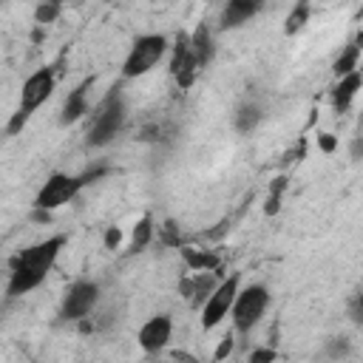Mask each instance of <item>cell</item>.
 <instances>
[{
    "instance_id": "obj_6",
    "label": "cell",
    "mask_w": 363,
    "mask_h": 363,
    "mask_svg": "<svg viewBox=\"0 0 363 363\" xmlns=\"http://www.w3.org/2000/svg\"><path fill=\"white\" fill-rule=\"evenodd\" d=\"M267 303H269V292H267V286H261V284H250V286L238 289V295H235V301H233V309H230L235 329H238V332H250V329L261 320Z\"/></svg>"
},
{
    "instance_id": "obj_1",
    "label": "cell",
    "mask_w": 363,
    "mask_h": 363,
    "mask_svg": "<svg viewBox=\"0 0 363 363\" xmlns=\"http://www.w3.org/2000/svg\"><path fill=\"white\" fill-rule=\"evenodd\" d=\"M65 247V235H51L40 244H31L26 250H20L11 258V275H9V286L6 295L9 298H20L26 292H31L34 286H40L45 281V275L51 272L60 250Z\"/></svg>"
},
{
    "instance_id": "obj_10",
    "label": "cell",
    "mask_w": 363,
    "mask_h": 363,
    "mask_svg": "<svg viewBox=\"0 0 363 363\" xmlns=\"http://www.w3.org/2000/svg\"><path fill=\"white\" fill-rule=\"evenodd\" d=\"M170 71H173V77L179 79V85H182V88H187V85L193 82L196 71H199V62H196V57H193L190 43H187V37H184V34H179V40H176Z\"/></svg>"
},
{
    "instance_id": "obj_21",
    "label": "cell",
    "mask_w": 363,
    "mask_h": 363,
    "mask_svg": "<svg viewBox=\"0 0 363 363\" xmlns=\"http://www.w3.org/2000/svg\"><path fill=\"white\" fill-rule=\"evenodd\" d=\"M247 363H275V349H255Z\"/></svg>"
},
{
    "instance_id": "obj_18",
    "label": "cell",
    "mask_w": 363,
    "mask_h": 363,
    "mask_svg": "<svg viewBox=\"0 0 363 363\" xmlns=\"http://www.w3.org/2000/svg\"><path fill=\"white\" fill-rule=\"evenodd\" d=\"M306 17H309V6H306V3L295 6V9L289 11V17H286V34L301 31V28H303V23H306Z\"/></svg>"
},
{
    "instance_id": "obj_17",
    "label": "cell",
    "mask_w": 363,
    "mask_h": 363,
    "mask_svg": "<svg viewBox=\"0 0 363 363\" xmlns=\"http://www.w3.org/2000/svg\"><path fill=\"white\" fill-rule=\"evenodd\" d=\"M258 119H261V108L252 105V102H244V105L235 111V128H238L241 133L252 130V128L258 125Z\"/></svg>"
},
{
    "instance_id": "obj_9",
    "label": "cell",
    "mask_w": 363,
    "mask_h": 363,
    "mask_svg": "<svg viewBox=\"0 0 363 363\" xmlns=\"http://www.w3.org/2000/svg\"><path fill=\"white\" fill-rule=\"evenodd\" d=\"M170 335H173V320H170V315H153L150 320L142 323V329L136 332V340H139L142 352L153 354V352H162V349L167 346Z\"/></svg>"
},
{
    "instance_id": "obj_8",
    "label": "cell",
    "mask_w": 363,
    "mask_h": 363,
    "mask_svg": "<svg viewBox=\"0 0 363 363\" xmlns=\"http://www.w3.org/2000/svg\"><path fill=\"white\" fill-rule=\"evenodd\" d=\"M96 298H99V286L94 281H77V284L68 286V292L62 298L60 315L65 320H79V318H85L96 306Z\"/></svg>"
},
{
    "instance_id": "obj_4",
    "label": "cell",
    "mask_w": 363,
    "mask_h": 363,
    "mask_svg": "<svg viewBox=\"0 0 363 363\" xmlns=\"http://www.w3.org/2000/svg\"><path fill=\"white\" fill-rule=\"evenodd\" d=\"M167 51V40L162 34H142L133 40L128 57H125V65H122V74L128 79L133 77H145L150 68H156V62L164 57Z\"/></svg>"
},
{
    "instance_id": "obj_2",
    "label": "cell",
    "mask_w": 363,
    "mask_h": 363,
    "mask_svg": "<svg viewBox=\"0 0 363 363\" xmlns=\"http://www.w3.org/2000/svg\"><path fill=\"white\" fill-rule=\"evenodd\" d=\"M51 94H54V71H51V68H40V71H34V74L23 82L17 111L11 113L6 130H9V133H20V130L26 128V122L34 116V111H37Z\"/></svg>"
},
{
    "instance_id": "obj_7",
    "label": "cell",
    "mask_w": 363,
    "mask_h": 363,
    "mask_svg": "<svg viewBox=\"0 0 363 363\" xmlns=\"http://www.w3.org/2000/svg\"><path fill=\"white\" fill-rule=\"evenodd\" d=\"M235 295H238V275H230L227 281H221V284L207 295L204 309H201V326H204V329L218 326V323L230 315Z\"/></svg>"
},
{
    "instance_id": "obj_16",
    "label": "cell",
    "mask_w": 363,
    "mask_h": 363,
    "mask_svg": "<svg viewBox=\"0 0 363 363\" xmlns=\"http://www.w3.org/2000/svg\"><path fill=\"white\" fill-rule=\"evenodd\" d=\"M357 62H360V45L352 43V45H346V51L335 60V74H337V77L354 74V71H357Z\"/></svg>"
},
{
    "instance_id": "obj_13",
    "label": "cell",
    "mask_w": 363,
    "mask_h": 363,
    "mask_svg": "<svg viewBox=\"0 0 363 363\" xmlns=\"http://www.w3.org/2000/svg\"><path fill=\"white\" fill-rule=\"evenodd\" d=\"M357 91H360V71L340 77V82H337L335 91H332V105H335V111L343 113V111L352 105V99L357 96Z\"/></svg>"
},
{
    "instance_id": "obj_11",
    "label": "cell",
    "mask_w": 363,
    "mask_h": 363,
    "mask_svg": "<svg viewBox=\"0 0 363 363\" xmlns=\"http://www.w3.org/2000/svg\"><path fill=\"white\" fill-rule=\"evenodd\" d=\"M91 85H94V79H85V82H79V85L65 96L62 111H60V122H62V125L77 122V119L88 111V88H91Z\"/></svg>"
},
{
    "instance_id": "obj_3",
    "label": "cell",
    "mask_w": 363,
    "mask_h": 363,
    "mask_svg": "<svg viewBox=\"0 0 363 363\" xmlns=\"http://www.w3.org/2000/svg\"><path fill=\"white\" fill-rule=\"evenodd\" d=\"M105 173V167H94V170H85L82 176H68V173H54V176H48L45 179V184L40 187V193H37V199H34V207L37 210H43V213H48V210H57V207H62V204H68L88 182H94V179H99Z\"/></svg>"
},
{
    "instance_id": "obj_14",
    "label": "cell",
    "mask_w": 363,
    "mask_h": 363,
    "mask_svg": "<svg viewBox=\"0 0 363 363\" xmlns=\"http://www.w3.org/2000/svg\"><path fill=\"white\" fill-rule=\"evenodd\" d=\"M187 43H190V51H193V57H196L199 68H201V65H207V62H210V57H213V37H210V28L201 23V26L187 37Z\"/></svg>"
},
{
    "instance_id": "obj_20",
    "label": "cell",
    "mask_w": 363,
    "mask_h": 363,
    "mask_svg": "<svg viewBox=\"0 0 363 363\" xmlns=\"http://www.w3.org/2000/svg\"><path fill=\"white\" fill-rule=\"evenodd\" d=\"M57 14H60V6H54V3L40 6V9H37V23H51Z\"/></svg>"
},
{
    "instance_id": "obj_24",
    "label": "cell",
    "mask_w": 363,
    "mask_h": 363,
    "mask_svg": "<svg viewBox=\"0 0 363 363\" xmlns=\"http://www.w3.org/2000/svg\"><path fill=\"white\" fill-rule=\"evenodd\" d=\"M320 145H323V150H332V147H335V139H332V136H323Z\"/></svg>"
},
{
    "instance_id": "obj_23",
    "label": "cell",
    "mask_w": 363,
    "mask_h": 363,
    "mask_svg": "<svg viewBox=\"0 0 363 363\" xmlns=\"http://www.w3.org/2000/svg\"><path fill=\"white\" fill-rule=\"evenodd\" d=\"M105 244H108V247H116V244H119V230H116V227L105 233Z\"/></svg>"
},
{
    "instance_id": "obj_15",
    "label": "cell",
    "mask_w": 363,
    "mask_h": 363,
    "mask_svg": "<svg viewBox=\"0 0 363 363\" xmlns=\"http://www.w3.org/2000/svg\"><path fill=\"white\" fill-rule=\"evenodd\" d=\"M153 238V218L150 216H142L136 224H133V235H130V252H139L150 244Z\"/></svg>"
},
{
    "instance_id": "obj_12",
    "label": "cell",
    "mask_w": 363,
    "mask_h": 363,
    "mask_svg": "<svg viewBox=\"0 0 363 363\" xmlns=\"http://www.w3.org/2000/svg\"><path fill=\"white\" fill-rule=\"evenodd\" d=\"M258 3L250 0H230L221 11V28H238L241 23H250V17H255Z\"/></svg>"
},
{
    "instance_id": "obj_5",
    "label": "cell",
    "mask_w": 363,
    "mask_h": 363,
    "mask_svg": "<svg viewBox=\"0 0 363 363\" xmlns=\"http://www.w3.org/2000/svg\"><path fill=\"white\" fill-rule=\"evenodd\" d=\"M122 122H125V102L116 91H111L105 96V102L99 105V111L94 113V122L88 128V145H94V147L108 145L122 130Z\"/></svg>"
},
{
    "instance_id": "obj_19",
    "label": "cell",
    "mask_w": 363,
    "mask_h": 363,
    "mask_svg": "<svg viewBox=\"0 0 363 363\" xmlns=\"http://www.w3.org/2000/svg\"><path fill=\"white\" fill-rule=\"evenodd\" d=\"M184 258H187V264H190L193 269L216 267V258H210V255H199V252H193V250H184Z\"/></svg>"
},
{
    "instance_id": "obj_22",
    "label": "cell",
    "mask_w": 363,
    "mask_h": 363,
    "mask_svg": "<svg viewBox=\"0 0 363 363\" xmlns=\"http://www.w3.org/2000/svg\"><path fill=\"white\" fill-rule=\"evenodd\" d=\"M230 352H233V337L227 335V337H221V343H218V349H216V360H224Z\"/></svg>"
}]
</instances>
